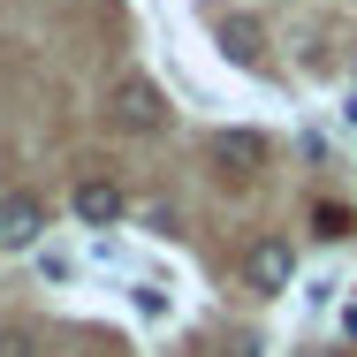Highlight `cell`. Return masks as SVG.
<instances>
[{
	"label": "cell",
	"instance_id": "cell-9",
	"mask_svg": "<svg viewBox=\"0 0 357 357\" xmlns=\"http://www.w3.org/2000/svg\"><path fill=\"white\" fill-rule=\"evenodd\" d=\"M342 327H350V335H357V304H350V312H342Z\"/></svg>",
	"mask_w": 357,
	"mask_h": 357
},
{
	"label": "cell",
	"instance_id": "cell-2",
	"mask_svg": "<svg viewBox=\"0 0 357 357\" xmlns=\"http://www.w3.org/2000/svg\"><path fill=\"white\" fill-rule=\"evenodd\" d=\"M167 122V107H160V91L144 84V76H130L122 91H114V130H130V137H152Z\"/></svg>",
	"mask_w": 357,
	"mask_h": 357
},
{
	"label": "cell",
	"instance_id": "cell-5",
	"mask_svg": "<svg viewBox=\"0 0 357 357\" xmlns=\"http://www.w3.org/2000/svg\"><path fill=\"white\" fill-rule=\"evenodd\" d=\"M213 160H220V167H259V160H266V137H251V130H220V137H213Z\"/></svg>",
	"mask_w": 357,
	"mask_h": 357
},
{
	"label": "cell",
	"instance_id": "cell-3",
	"mask_svg": "<svg viewBox=\"0 0 357 357\" xmlns=\"http://www.w3.org/2000/svg\"><path fill=\"white\" fill-rule=\"evenodd\" d=\"M38 228H46V206H38L31 190H8V198H0V251H31Z\"/></svg>",
	"mask_w": 357,
	"mask_h": 357
},
{
	"label": "cell",
	"instance_id": "cell-10",
	"mask_svg": "<svg viewBox=\"0 0 357 357\" xmlns=\"http://www.w3.org/2000/svg\"><path fill=\"white\" fill-rule=\"evenodd\" d=\"M304 357H342V350H304Z\"/></svg>",
	"mask_w": 357,
	"mask_h": 357
},
{
	"label": "cell",
	"instance_id": "cell-1",
	"mask_svg": "<svg viewBox=\"0 0 357 357\" xmlns=\"http://www.w3.org/2000/svg\"><path fill=\"white\" fill-rule=\"evenodd\" d=\"M289 274H296V251H289L282 236H259V243L243 251V289H259V296H282Z\"/></svg>",
	"mask_w": 357,
	"mask_h": 357
},
{
	"label": "cell",
	"instance_id": "cell-7",
	"mask_svg": "<svg viewBox=\"0 0 357 357\" xmlns=\"http://www.w3.org/2000/svg\"><path fill=\"white\" fill-rule=\"evenodd\" d=\"M319 236H350V213L342 206H319Z\"/></svg>",
	"mask_w": 357,
	"mask_h": 357
},
{
	"label": "cell",
	"instance_id": "cell-4",
	"mask_svg": "<svg viewBox=\"0 0 357 357\" xmlns=\"http://www.w3.org/2000/svg\"><path fill=\"white\" fill-rule=\"evenodd\" d=\"M76 213L91 220V228H107V220H122V190L91 175V183H76Z\"/></svg>",
	"mask_w": 357,
	"mask_h": 357
},
{
	"label": "cell",
	"instance_id": "cell-6",
	"mask_svg": "<svg viewBox=\"0 0 357 357\" xmlns=\"http://www.w3.org/2000/svg\"><path fill=\"white\" fill-rule=\"evenodd\" d=\"M228 54H236V61H259V31H251V23H228Z\"/></svg>",
	"mask_w": 357,
	"mask_h": 357
},
{
	"label": "cell",
	"instance_id": "cell-8",
	"mask_svg": "<svg viewBox=\"0 0 357 357\" xmlns=\"http://www.w3.org/2000/svg\"><path fill=\"white\" fill-rule=\"evenodd\" d=\"M0 357H31V335H0Z\"/></svg>",
	"mask_w": 357,
	"mask_h": 357
}]
</instances>
